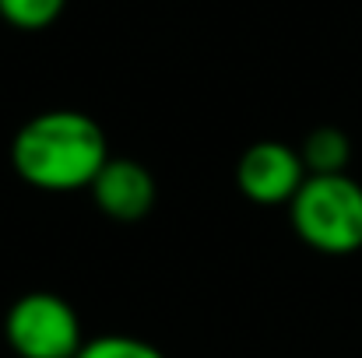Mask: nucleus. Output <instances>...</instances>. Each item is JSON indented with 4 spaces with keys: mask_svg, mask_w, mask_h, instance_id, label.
Returning <instances> with one entry per match:
<instances>
[{
    "mask_svg": "<svg viewBox=\"0 0 362 358\" xmlns=\"http://www.w3.org/2000/svg\"><path fill=\"white\" fill-rule=\"evenodd\" d=\"M67 0H0V18L18 32H42L64 14Z\"/></svg>",
    "mask_w": 362,
    "mask_h": 358,
    "instance_id": "0eeeda50",
    "label": "nucleus"
},
{
    "mask_svg": "<svg viewBox=\"0 0 362 358\" xmlns=\"http://www.w3.org/2000/svg\"><path fill=\"white\" fill-rule=\"evenodd\" d=\"M78 358H165L151 341L134 334H99L88 338Z\"/></svg>",
    "mask_w": 362,
    "mask_h": 358,
    "instance_id": "6e6552de",
    "label": "nucleus"
},
{
    "mask_svg": "<svg viewBox=\"0 0 362 358\" xmlns=\"http://www.w3.org/2000/svg\"><path fill=\"white\" fill-rule=\"evenodd\" d=\"M110 158L113 155L103 126L81 109L35 113L11 141L14 172L42 193L92 190Z\"/></svg>",
    "mask_w": 362,
    "mask_h": 358,
    "instance_id": "f257e3e1",
    "label": "nucleus"
},
{
    "mask_svg": "<svg viewBox=\"0 0 362 358\" xmlns=\"http://www.w3.org/2000/svg\"><path fill=\"white\" fill-rule=\"evenodd\" d=\"M310 179L299 148L285 141H257L243 151L236 165V186L250 204L260 208H288L303 183Z\"/></svg>",
    "mask_w": 362,
    "mask_h": 358,
    "instance_id": "20e7f679",
    "label": "nucleus"
},
{
    "mask_svg": "<svg viewBox=\"0 0 362 358\" xmlns=\"http://www.w3.org/2000/svg\"><path fill=\"white\" fill-rule=\"evenodd\" d=\"M299 155H303L310 176H338V172L349 169L352 144H349L345 130H338V126H317V130L306 133Z\"/></svg>",
    "mask_w": 362,
    "mask_h": 358,
    "instance_id": "423d86ee",
    "label": "nucleus"
},
{
    "mask_svg": "<svg viewBox=\"0 0 362 358\" xmlns=\"http://www.w3.org/2000/svg\"><path fill=\"white\" fill-rule=\"evenodd\" d=\"M296 236L324 256H352L362 249V183L349 172L310 176L288 204Z\"/></svg>",
    "mask_w": 362,
    "mask_h": 358,
    "instance_id": "f03ea898",
    "label": "nucleus"
},
{
    "mask_svg": "<svg viewBox=\"0 0 362 358\" xmlns=\"http://www.w3.org/2000/svg\"><path fill=\"white\" fill-rule=\"evenodd\" d=\"M155 197H158L155 176L137 158H110L106 169L92 183L95 208L120 225H134L148 218L155 208Z\"/></svg>",
    "mask_w": 362,
    "mask_h": 358,
    "instance_id": "39448f33",
    "label": "nucleus"
},
{
    "mask_svg": "<svg viewBox=\"0 0 362 358\" xmlns=\"http://www.w3.org/2000/svg\"><path fill=\"white\" fill-rule=\"evenodd\" d=\"M4 341L18 358H78L85 330L78 309L57 292H25L7 306Z\"/></svg>",
    "mask_w": 362,
    "mask_h": 358,
    "instance_id": "7ed1b4c3",
    "label": "nucleus"
}]
</instances>
